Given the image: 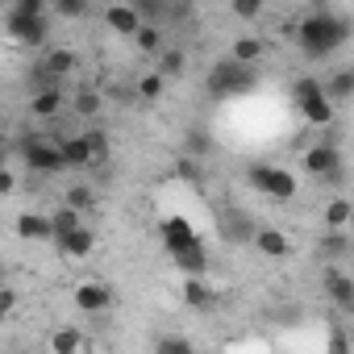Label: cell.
<instances>
[{"mask_svg":"<svg viewBox=\"0 0 354 354\" xmlns=\"http://www.w3.org/2000/svg\"><path fill=\"white\" fill-rule=\"evenodd\" d=\"M162 242H167V250H171V259H175V267H180V271H188V275H205L209 259H205V246H201V238L192 234L188 221H180V217L162 221Z\"/></svg>","mask_w":354,"mask_h":354,"instance_id":"obj_1","label":"cell"},{"mask_svg":"<svg viewBox=\"0 0 354 354\" xmlns=\"http://www.w3.org/2000/svg\"><path fill=\"white\" fill-rule=\"evenodd\" d=\"M296 38H300V46H304L308 59H325V55H333L350 38V30H346L342 17H321L317 13V17H304L296 26Z\"/></svg>","mask_w":354,"mask_h":354,"instance_id":"obj_2","label":"cell"},{"mask_svg":"<svg viewBox=\"0 0 354 354\" xmlns=\"http://www.w3.org/2000/svg\"><path fill=\"white\" fill-rule=\"evenodd\" d=\"M296 109L304 113L308 125H329L333 121V100L321 92V80H296Z\"/></svg>","mask_w":354,"mask_h":354,"instance_id":"obj_3","label":"cell"},{"mask_svg":"<svg viewBox=\"0 0 354 354\" xmlns=\"http://www.w3.org/2000/svg\"><path fill=\"white\" fill-rule=\"evenodd\" d=\"M250 184H254V192H263L271 201H292L296 196V175L288 167L259 162V167H250Z\"/></svg>","mask_w":354,"mask_h":354,"instance_id":"obj_4","label":"cell"},{"mask_svg":"<svg viewBox=\"0 0 354 354\" xmlns=\"http://www.w3.org/2000/svg\"><path fill=\"white\" fill-rule=\"evenodd\" d=\"M21 158H26L34 171H42V175L63 171V150H59V138H50V133L26 138V142H21Z\"/></svg>","mask_w":354,"mask_h":354,"instance_id":"obj_5","label":"cell"},{"mask_svg":"<svg viewBox=\"0 0 354 354\" xmlns=\"http://www.w3.org/2000/svg\"><path fill=\"white\" fill-rule=\"evenodd\" d=\"M254 84H259L254 67H250V63H238V59H225L221 67H213V80H209V88H213L217 96L246 92V88H254Z\"/></svg>","mask_w":354,"mask_h":354,"instance_id":"obj_6","label":"cell"},{"mask_svg":"<svg viewBox=\"0 0 354 354\" xmlns=\"http://www.w3.org/2000/svg\"><path fill=\"white\" fill-rule=\"evenodd\" d=\"M9 34L21 46H46V17H42V9H17L9 17Z\"/></svg>","mask_w":354,"mask_h":354,"instance_id":"obj_7","label":"cell"},{"mask_svg":"<svg viewBox=\"0 0 354 354\" xmlns=\"http://www.w3.org/2000/svg\"><path fill=\"white\" fill-rule=\"evenodd\" d=\"M75 304H80L84 313H104V308L113 304V288L100 283V279H84V283L75 288Z\"/></svg>","mask_w":354,"mask_h":354,"instance_id":"obj_8","label":"cell"},{"mask_svg":"<svg viewBox=\"0 0 354 354\" xmlns=\"http://www.w3.org/2000/svg\"><path fill=\"white\" fill-rule=\"evenodd\" d=\"M142 21H146V17L138 13V5H109V9H104V26H109L113 34H125V38H133Z\"/></svg>","mask_w":354,"mask_h":354,"instance_id":"obj_9","label":"cell"},{"mask_svg":"<svg viewBox=\"0 0 354 354\" xmlns=\"http://www.w3.org/2000/svg\"><path fill=\"white\" fill-rule=\"evenodd\" d=\"M55 242H59V250H63L67 259H88V254H92V246H96V234H92V230H88V225L80 221L75 230H67V234H59Z\"/></svg>","mask_w":354,"mask_h":354,"instance_id":"obj_10","label":"cell"},{"mask_svg":"<svg viewBox=\"0 0 354 354\" xmlns=\"http://www.w3.org/2000/svg\"><path fill=\"white\" fill-rule=\"evenodd\" d=\"M304 167L313 175H337L342 171V154H337V146H308L304 150Z\"/></svg>","mask_w":354,"mask_h":354,"instance_id":"obj_11","label":"cell"},{"mask_svg":"<svg viewBox=\"0 0 354 354\" xmlns=\"http://www.w3.org/2000/svg\"><path fill=\"white\" fill-rule=\"evenodd\" d=\"M250 242H254V250L267 254V259H288V254H292V238L279 234V230H254Z\"/></svg>","mask_w":354,"mask_h":354,"instance_id":"obj_12","label":"cell"},{"mask_svg":"<svg viewBox=\"0 0 354 354\" xmlns=\"http://www.w3.org/2000/svg\"><path fill=\"white\" fill-rule=\"evenodd\" d=\"M59 109H63V92H59V84H42V88L34 92V100H30V113L42 117V121L59 117Z\"/></svg>","mask_w":354,"mask_h":354,"instance_id":"obj_13","label":"cell"},{"mask_svg":"<svg viewBox=\"0 0 354 354\" xmlns=\"http://www.w3.org/2000/svg\"><path fill=\"white\" fill-rule=\"evenodd\" d=\"M59 150H63V167H92V146H88V133L59 138Z\"/></svg>","mask_w":354,"mask_h":354,"instance_id":"obj_14","label":"cell"},{"mask_svg":"<svg viewBox=\"0 0 354 354\" xmlns=\"http://www.w3.org/2000/svg\"><path fill=\"white\" fill-rule=\"evenodd\" d=\"M184 304H188V308H213V304H217V292H213L201 275H188V279H184Z\"/></svg>","mask_w":354,"mask_h":354,"instance_id":"obj_15","label":"cell"},{"mask_svg":"<svg viewBox=\"0 0 354 354\" xmlns=\"http://www.w3.org/2000/svg\"><path fill=\"white\" fill-rule=\"evenodd\" d=\"M17 238H26V242H46V238H50V217H42V213H21V217H17Z\"/></svg>","mask_w":354,"mask_h":354,"instance_id":"obj_16","label":"cell"},{"mask_svg":"<svg viewBox=\"0 0 354 354\" xmlns=\"http://www.w3.org/2000/svg\"><path fill=\"white\" fill-rule=\"evenodd\" d=\"M71 71H75V50H67V46L46 50V75H50V80H63V75H71Z\"/></svg>","mask_w":354,"mask_h":354,"instance_id":"obj_17","label":"cell"},{"mask_svg":"<svg viewBox=\"0 0 354 354\" xmlns=\"http://www.w3.org/2000/svg\"><path fill=\"white\" fill-rule=\"evenodd\" d=\"M133 42H138L142 55H158V50H162V30H158L154 21H142L138 34H133Z\"/></svg>","mask_w":354,"mask_h":354,"instance_id":"obj_18","label":"cell"},{"mask_svg":"<svg viewBox=\"0 0 354 354\" xmlns=\"http://www.w3.org/2000/svg\"><path fill=\"white\" fill-rule=\"evenodd\" d=\"M80 221H84V213H80V209H71V205H59V209L50 213V238H59V234L75 230Z\"/></svg>","mask_w":354,"mask_h":354,"instance_id":"obj_19","label":"cell"},{"mask_svg":"<svg viewBox=\"0 0 354 354\" xmlns=\"http://www.w3.org/2000/svg\"><path fill=\"white\" fill-rule=\"evenodd\" d=\"M263 55H267V42H263V38H238V42H234V59H238V63H250V67H254Z\"/></svg>","mask_w":354,"mask_h":354,"instance_id":"obj_20","label":"cell"},{"mask_svg":"<svg viewBox=\"0 0 354 354\" xmlns=\"http://www.w3.org/2000/svg\"><path fill=\"white\" fill-rule=\"evenodd\" d=\"M350 88H354V75H350L346 67H342L337 75H329V80L321 84V92H325L329 100H346V96H350Z\"/></svg>","mask_w":354,"mask_h":354,"instance_id":"obj_21","label":"cell"},{"mask_svg":"<svg viewBox=\"0 0 354 354\" xmlns=\"http://www.w3.org/2000/svg\"><path fill=\"white\" fill-rule=\"evenodd\" d=\"M329 296L337 300V308H342V313H350V308H354V283H350L346 275H329Z\"/></svg>","mask_w":354,"mask_h":354,"instance_id":"obj_22","label":"cell"},{"mask_svg":"<svg viewBox=\"0 0 354 354\" xmlns=\"http://www.w3.org/2000/svg\"><path fill=\"white\" fill-rule=\"evenodd\" d=\"M67 205L80 209V213H92V209H96V192H92L88 184H71V188H67Z\"/></svg>","mask_w":354,"mask_h":354,"instance_id":"obj_23","label":"cell"},{"mask_svg":"<svg viewBox=\"0 0 354 354\" xmlns=\"http://www.w3.org/2000/svg\"><path fill=\"white\" fill-rule=\"evenodd\" d=\"M158 71H162V75H180V71H184V50L162 46V50H158Z\"/></svg>","mask_w":354,"mask_h":354,"instance_id":"obj_24","label":"cell"},{"mask_svg":"<svg viewBox=\"0 0 354 354\" xmlns=\"http://www.w3.org/2000/svg\"><path fill=\"white\" fill-rule=\"evenodd\" d=\"M162 84H167V75H162V71H150V75L138 80V96H142V100H158V96H162Z\"/></svg>","mask_w":354,"mask_h":354,"instance_id":"obj_25","label":"cell"},{"mask_svg":"<svg viewBox=\"0 0 354 354\" xmlns=\"http://www.w3.org/2000/svg\"><path fill=\"white\" fill-rule=\"evenodd\" d=\"M325 225H329V230H346V225H350V201H329Z\"/></svg>","mask_w":354,"mask_h":354,"instance_id":"obj_26","label":"cell"},{"mask_svg":"<svg viewBox=\"0 0 354 354\" xmlns=\"http://www.w3.org/2000/svg\"><path fill=\"white\" fill-rule=\"evenodd\" d=\"M242 221H246L242 213H230V221H221V230H225V238H230V242H250L254 225H242Z\"/></svg>","mask_w":354,"mask_h":354,"instance_id":"obj_27","label":"cell"},{"mask_svg":"<svg viewBox=\"0 0 354 354\" xmlns=\"http://www.w3.org/2000/svg\"><path fill=\"white\" fill-rule=\"evenodd\" d=\"M100 104H104V100H100V92H96V88H84V92L75 96V113H80V117H96V113H100Z\"/></svg>","mask_w":354,"mask_h":354,"instance_id":"obj_28","label":"cell"},{"mask_svg":"<svg viewBox=\"0 0 354 354\" xmlns=\"http://www.w3.org/2000/svg\"><path fill=\"white\" fill-rule=\"evenodd\" d=\"M50 346H55V350H84V346H88V337H80L75 329H59V333L50 337Z\"/></svg>","mask_w":354,"mask_h":354,"instance_id":"obj_29","label":"cell"},{"mask_svg":"<svg viewBox=\"0 0 354 354\" xmlns=\"http://www.w3.org/2000/svg\"><path fill=\"white\" fill-rule=\"evenodd\" d=\"M50 9L59 17H84L88 13V0H50Z\"/></svg>","mask_w":354,"mask_h":354,"instance_id":"obj_30","label":"cell"},{"mask_svg":"<svg viewBox=\"0 0 354 354\" xmlns=\"http://www.w3.org/2000/svg\"><path fill=\"white\" fill-rule=\"evenodd\" d=\"M17 304H21V296H17L13 288H0V321H9V317L17 313Z\"/></svg>","mask_w":354,"mask_h":354,"instance_id":"obj_31","label":"cell"},{"mask_svg":"<svg viewBox=\"0 0 354 354\" xmlns=\"http://www.w3.org/2000/svg\"><path fill=\"white\" fill-rule=\"evenodd\" d=\"M154 350H162V354H188L192 342L188 337H162V342H154Z\"/></svg>","mask_w":354,"mask_h":354,"instance_id":"obj_32","label":"cell"},{"mask_svg":"<svg viewBox=\"0 0 354 354\" xmlns=\"http://www.w3.org/2000/svg\"><path fill=\"white\" fill-rule=\"evenodd\" d=\"M234 13H238L242 21H254V17L263 13V0H234Z\"/></svg>","mask_w":354,"mask_h":354,"instance_id":"obj_33","label":"cell"},{"mask_svg":"<svg viewBox=\"0 0 354 354\" xmlns=\"http://www.w3.org/2000/svg\"><path fill=\"white\" fill-rule=\"evenodd\" d=\"M17 188V180H13V171H5V167H0V196H9Z\"/></svg>","mask_w":354,"mask_h":354,"instance_id":"obj_34","label":"cell"},{"mask_svg":"<svg viewBox=\"0 0 354 354\" xmlns=\"http://www.w3.org/2000/svg\"><path fill=\"white\" fill-rule=\"evenodd\" d=\"M188 150H196V154H205V150H209V142H205L201 133H188Z\"/></svg>","mask_w":354,"mask_h":354,"instance_id":"obj_35","label":"cell"}]
</instances>
